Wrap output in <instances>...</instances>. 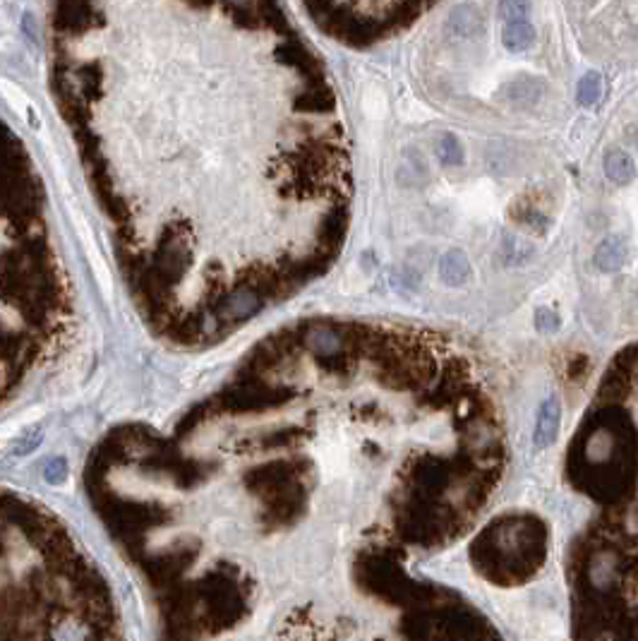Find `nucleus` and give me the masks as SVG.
I'll return each mask as SVG.
<instances>
[{
	"mask_svg": "<svg viewBox=\"0 0 638 641\" xmlns=\"http://www.w3.org/2000/svg\"><path fill=\"white\" fill-rule=\"evenodd\" d=\"M355 584L367 610L343 615L324 632L312 608L291 613L312 641H504L476 605L452 588L415 579L389 550L355 562Z\"/></svg>",
	"mask_w": 638,
	"mask_h": 641,
	"instance_id": "obj_1",
	"label": "nucleus"
},
{
	"mask_svg": "<svg viewBox=\"0 0 638 641\" xmlns=\"http://www.w3.org/2000/svg\"><path fill=\"white\" fill-rule=\"evenodd\" d=\"M547 528L532 514L499 516L473 540L471 562L480 576L499 586L523 584L545 562Z\"/></svg>",
	"mask_w": 638,
	"mask_h": 641,
	"instance_id": "obj_2",
	"label": "nucleus"
},
{
	"mask_svg": "<svg viewBox=\"0 0 638 641\" xmlns=\"http://www.w3.org/2000/svg\"><path fill=\"white\" fill-rule=\"evenodd\" d=\"M559 421H561V411H559L557 399H554V396H547V399L540 404V409H537L535 433H532V440H535L537 447H549L554 440H557Z\"/></svg>",
	"mask_w": 638,
	"mask_h": 641,
	"instance_id": "obj_3",
	"label": "nucleus"
},
{
	"mask_svg": "<svg viewBox=\"0 0 638 641\" xmlns=\"http://www.w3.org/2000/svg\"><path fill=\"white\" fill-rule=\"evenodd\" d=\"M439 277L449 286H464L468 277H471V262L461 250H449L439 260Z\"/></svg>",
	"mask_w": 638,
	"mask_h": 641,
	"instance_id": "obj_4",
	"label": "nucleus"
},
{
	"mask_svg": "<svg viewBox=\"0 0 638 641\" xmlns=\"http://www.w3.org/2000/svg\"><path fill=\"white\" fill-rule=\"evenodd\" d=\"M593 262H595V267L605 274L622 269L624 262H626V243L617 236L605 238V241L598 246V250H595Z\"/></svg>",
	"mask_w": 638,
	"mask_h": 641,
	"instance_id": "obj_5",
	"label": "nucleus"
},
{
	"mask_svg": "<svg viewBox=\"0 0 638 641\" xmlns=\"http://www.w3.org/2000/svg\"><path fill=\"white\" fill-rule=\"evenodd\" d=\"M602 166H605L607 178H610L612 183H617V185H629L631 180L636 178L634 159H631V156L626 154V151H622V149H610V151H607Z\"/></svg>",
	"mask_w": 638,
	"mask_h": 641,
	"instance_id": "obj_6",
	"label": "nucleus"
},
{
	"mask_svg": "<svg viewBox=\"0 0 638 641\" xmlns=\"http://www.w3.org/2000/svg\"><path fill=\"white\" fill-rule=\"evenodd\" d=\"M502 42H504V46L511 51V53H523V51H528L532 42H535V29H532L528 20L506 22Z\"/></svg>",
	"mask_w": 638,
	"mask_h": 641,
	"instance_id": "obj_7",
	"label": "nucleus"
},
{
	"mask_svg": "<svg viewBox=\"0 0 638 641\" xmlns=\"http://www.w3.org/2000/svg\"><path fill=\"white\" fill-rule=\"evenodd\" d=\"M504 94L509 101H513V103H528V101H535V99L542 94V84H540V80H535V77H518L506 84Z\"/></svg>",
	"mask_w": 638,
	"mask_h": 641,
	"instance_id": "obj_8",
	"label": "nucleus"
},
{
	"mask_svg": "<svg viewBox=\"0 0 638 641\" xmlns=\"http://www.w3.org/2000/svg\"><path fill=\"white\" fill-rule=\"evenodd\" d=\"M437 156L444 166H461L464 164V147L456 139V135H442L437 142Z\"/></svg>",
	"mask_w": 638,
	"mask_h": 641,
	"instance_id": "obj_9",
	"label": "nucleus"
},
{
	"mask_svg": "<svg viewBox=\"0 0 638 641\" xmlns=\"http://www.w3.org/2000/svg\"><path fill=\"white\" fill-rule=\"evenodd\" d=\"M602 91V80L598 72H588L581 77V82L576 87V99L581 106H593L595 101L600 99Z\"/></svg>",
	"mask_w": 638,
	"mask_h": 641,
	"instance_id": "obj_10",
	"label": "nucleus"
},
{
	"mask_svg": "<svg viewBox=\"0 0 638 641\" xmlns=\"http://www.w3.org/2000/svg\"><path fill=\"white\" fill-rule=\"evenodd\" d=\"M449 27L454 29L459 37H471L473 32H478L480 22H478V15L473 8H459L452 13V20H449Z\"/></svg>",
	"mask_w": 638,
	"mask_h": 641,
	"instance_id": "obj_11",
	"label": "nucleus"
},
{
	"mask_svg": "<svg viewBox=\"0 0 638 641\" xmlns=\"http://www.w3.org/2000/svg\"><path fill=\"white\" fill-rule=\"evenodd\" d=\"M511 255H516V258H513V265H521V262H525V260L530 258L532 250H530V246H528L525 241L509 236V238H506V243H504V250H502V258H504L506 265L511 262Z\"/></svg>",
	"mask_w": 638,
	"mask_h": 641,
	"instance_id": "obj_12",
	"label": "nucleus"
},
{
	"mask_svg": "<svg viewBox=\"0 0 638 641\" xmlns=\"http://www.w3.org/2000/svg\"><path fill=\"white\" fill-rule=\"evenodd\" d=\"M561 324L557 310H552V307H537L535 310V327L540 331H557Z\"/></svg>",
	"mask_w": 638,
	"mask_h": 641,
	"instance_id": "obj_13",
	"label": "nucleus"
},
{
	"mask_svg": "<svg viewBox=\"0 0 638 641\" xmlns=\"http://www.w3.org/2000/svg\"><path fill=\"white\" fill-rule=\"evenodd\" d=\"M499 13L506 17V22H518V20H525V15L530 13V5L528 3H504V5H499Z\"/></svg>",
	"mask_w": 638,
	"mask_h": 641,
	"instance_id": "obj_14",
	"label": "nucleus"
},
{
	"mask_svg": "<svg viewBox=\"0 0 638 641\" xmlns=\"http://www.w3.org/2000/svg\"><path fill=\"white\" fill-rule=\"evenodd\" d=\"M636 147H638V132H636Z\"/></svg>",
	"mask_w": 638,
	"mask_h": 641,
	"instance_id": "obj_15",
	"label": "nucleus"
}]
</instances>
